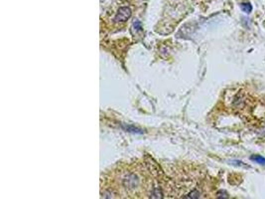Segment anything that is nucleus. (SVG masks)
I'll return each mask as SVG.
<instances>
[{"label": "nucleus", "instance_id": "nucleus-2", "mask_svg": "<svg viewBox=\"0 0 265 199\" xmlns=\"http://www.w3.org/2000/svg\"><path fill=\"white\" fill-rule=\"evenodd\" d=\"M240 8H241V10H242L244 13H247V14L252 11V5L250 3H248V2L241 3L240 4Z\"/></svg>", "mask_w": 265, "mask_h": 199}, {"label": "nucleus", "instance_id": "nucleus-3", "mask_svg": "<svg viewBox=\"0 0 265 199\" xmlns=\"http://www.w3.org/2000/svg\"><path fill=\"white\" fill-rule=\"evenodd\" d=\"M250 159H251L252 161H255L256 163H259L261 165H265V158L261 155H252L251 157H250Z\"/></svg>", "mask_w": 265, "mask_h": 199}, {"label": "nucleus", "instance_id": "nucleus-1", "mask_svg": "<svg viewBox=\"0 0 265 199\" xmlns=\"http://www.w3.org/2000/svg\"><path fill=\"white\" fill-rule=\"evenodd\" d=\"M131 16V10L130 8L123 6L120 7L119 10H118L117 14L114 17V21L115 22H124L127 19H129V17Z\"/></svg>", "mask_w": 265, "mask_h": 199}]
</instances>
